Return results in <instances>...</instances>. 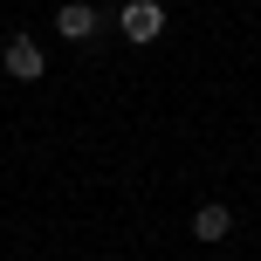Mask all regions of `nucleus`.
Masks as SVG:
<instances>
[{"instance_id":"f257e3e1","label":"nucleus","mask_w":261,"mask_h":261,"mask_svg":"<svg viewBox=\"0 0 261 261\" xmlns=\"http://www.w3.org/2000/svg\"><path fill=\"white\" fill-rule=\"evenodd\" d=\"M0 69H7L14 83H41V69H48V48H41L35 35H7V48H0Z\"/></svg>"},{"instance_id":"f03ea898","label":"nucleus","mask_w":261,"mask_h":261,"mask_svg":"<svg viewBox=\"0 0 261 261\" xmlns=\"http://www.w3.org/2000/svg\"><path fill=\"white\" fill-rule=\"evenodd\" d=\"M117 28H124V41H138V48H151V41L165 35V7H158V0H124Z\"/></svg>"},{"instance_id":"7ed1b4c3","label":"nucleus","mask_w":261,"mask_h":261,"mask_svg":"<svg viewBox=\"0 0 261 261\" xmlns=\"http://www.w3.org/2000/svg\"><path fill=\"white\" fill-rule=\"evenodd\" d=\"M227 234H234V206H220V199L193 206V241H227Z\"/></svg>"},{"instance_id":"20e7f679","label":"nucleus","mask_w":261,"mask_h":261,"mask_svg":"<svg viewBox=\"0 0 261 261\" xmlns=\"http://www.w3.org/2000/svg\"><path fill=\"white\" fill-rule=\"evenodd\" d=\"M55 35H62V41H90L96 35V7H90V0H69V7L55 14Z\"/></svg>"}]
</instances>
